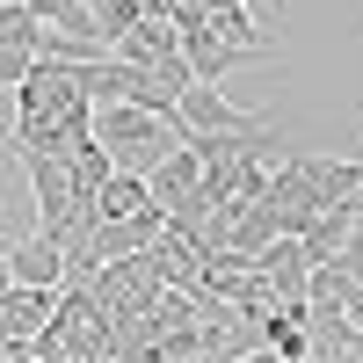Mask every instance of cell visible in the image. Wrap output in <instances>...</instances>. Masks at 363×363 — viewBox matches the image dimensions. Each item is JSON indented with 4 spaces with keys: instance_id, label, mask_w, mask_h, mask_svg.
<instances>
[{
    "instance_id": "6",
    "label": "cell",
    "mask_w": 363,
    "mask_h": 363,
    "mask_svg": "<svg viewBox=\"0 0 363 363\" xmlns=\"http://www.w3.org/2000/svg\"><path fill=\"white\" fill-rule=\"evenodd\" d=\"M37 37H44V15L29 8V0H0V44L37 51Z\"/></svg>"
},
{
    "instance_id": "3",
    "label": "cell",
    "mask_w": 363,
    "mask_h": 363,
    "mask_svg": "<svg viewBox=\"0 0 363 363\" xmlns=\"http://www.w3.org/2000/svg\"><path fill=\"white\" fill-rule=\"evenodd\" d=\"M51 298L58 291H44V284H0V342H29L37 327L51 320Z\"/></svg>"
},
{
    "instance_id": "8",
    "label": "cell",
    "mask_w": 363,
    "mask_h": 363,
    "mask_svg": "<svg viewBox=\"0 0 363 363\" xmlns=\"http://www.w3.org/2000/svg\"><path fill=\"white\" fill-rule=\"evenodd\" d=\"M29 66H37V51H15V44H0V87H15Z\"/></svg>"
},
{
    "instance_id": "7",
    "label": "cell",
    "mask_w": 363,
    "mask_h": 363,
    "mask_svg": "<svg viewBox=\"0 0 363 363\" xmlns=\"http://www.w3.org/2000/svg\"><path fill=\"white\" fill-rule=\"evenodd\" d=\"M87 8H95V29H102V37H124V29L145 15V0H87Z\"/></svg>"
},
{
    "instance_id": "10",
    "label": "cell",
    "mask_w": 363,
    "mask_h": 363,
    "mask_svg": "<svg viewBox=\"0 0 363 363\" xmlns=\"http://www.w3.org/2000/svg\"><path fill=\"white\" fill-rule=\"evenodd\" d=\"M349 356H363V327H356V335H349Z\"/></svg>"
},
{
    "instance_id": "5",
    "label": "cell",
    "mask_w": 363,
    "mask_h": 363,
    "mask_svg": "<svg viewBox=\"0 0 363 363\" xmlns=\"http://www.w3.org/2000/svg\"><path fill=\"white\" fill-rule=\"evenodd\" d=\"M182 44V29L167 22V15H138L124 37H109V58H131V66H145V58H160V51H174Z\"/></svg>"
},
{
    "instance_id": "2",
    "label": "cell",
    "mask_w": 363,
    "mask_h": 363,
    "mask_svg": "<svg viewBox=\"0 0 363 363\" xmlns=\"http://www.w3.org/2000/svg\"><path fill=\"white\" fill-rule=\"evenodd\" d=\"M174 116H182V131H269L262 116H247V109L225 102L218 80H189V87L174 95Z\"/></svg>"
},
{
    "instance_id": "1",
    "label": "cell",
    "mask_w": 363,
    "mask_h": 363,
    "mask_svg": "<svg viewBox=\"0 0 363 363\" xmlns=\"http://www.w3.org/2000/svg\"><path fill=\"white\" fill-rule=\"evenodd\" d=\"M95 131L102 145H109V160L116 167H131V174H145L167 145L182 138V116H160V109H138V102H95Z\"/></svg>"
},
{
    "instance_id": "11",
    "label": "cell",
    "mask_w": 363,
    "mask_h": 363,
    "mask_svg": "<svg viewBox=\"0 0 363 363\" xmlns=\"http://www.w3.org/2000/svg\"><path fill=\"white\" fill-rule=\"evenodd\" d=\"M0 284H8V255H0Z\"/></svg>"
},
{
    "instance_id": "9",
    "label": "cell",
    "mask_w": 363,
    "mask_h": 363,
    "mask_svg": "<svg viewBox=\"0 0 363 363\" xmlns=\"http://www.w3.org/2000/svg\"><path fill=\"white\" fill-rule=\"evenodd\" d=\"M342 269H349V277H356V269H363V211H356V225L342 233V255H335Z\"/></svg>"
},
{
    "instance_id": "12",
    "label": "cell",
    "mask_w": 363,
    "mask_h": 363,
    "mask_svg": "<svg viewBox=\"0 0 363 363\" xmlns=\"http://www.w3.org/2000/svg\"><path fill=\"white\" fill-rule=\"evenodd\" d=\"M356 284H363V269H356Z\"/></svg>"
},
{
    "instance_id": "4",
    "label": "cell",
    "mask_w": 363,
    "mask_h": 363,
    "mask_svg": "<svg viewBox=\"0 0 363 363\" xmlns=\"http://www.w3.org/2000/svg\"><path fill=\"white\" fill-rule=\"evenodd\" d=\"M8 277H15V284L58 291V284H66V247H58L51 233H29V240H15V247H8Z\"/></svg>"
}]
</instances>
